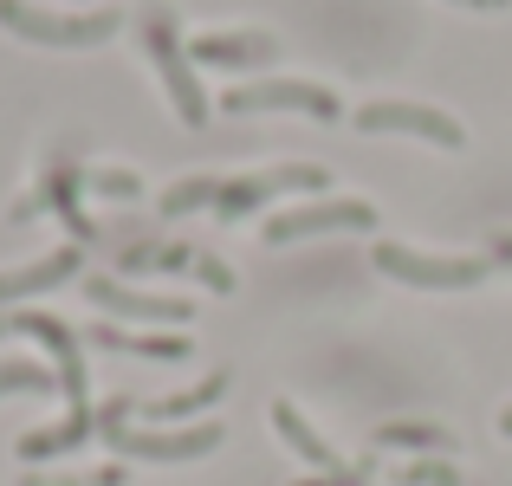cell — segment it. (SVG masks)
Wrapping results in <instances>:
<instances>
[{"label": "cell", "instance_id": "obj_25", "mask_svg": "<svg viewBox=\"0 0 512 486\" xmlns=\"http://www.w3.org/2000/svg\"><path fill=\"white\" fill-rule=\"evenodd\" d=\"M500 435H512V402H506V409H500Z\"/></svg>", "mask_w": 512, "mask_h": 486}, {"label": "cell", "instance_id": "obj_17", "mask_svg": "<svg viewBox=\"0 0 512 486\" xmlns=\"http://www.w3.org/2000/svg\"><path fill=\"white\" fill-rule=\"evenodd\" d=\"M376 448H422V454H454V435L435 422H383L376 428Z\"/></svg>", "mask_w": 512, "mask_h": 486}, {"label": "cell", "instance_id": "obj_16", "mask_svg": "<svg viewBox=\"0 0 512 486\" xmlns=\"http://www.w3.org/2000/svg\"><path fill=\"white\" fill-rule=\"evenodd\" d=\"M91 428H98V422H72V415H65V422H52V428H33V435H20V461H52V454H72Z\"/></svg>", "mask_w": 512, "mask_h": 486}, {"label": "cell", "instance_id": "obj_23", "mask_svg": "<svg viewBox=\"0 0 512 486\" xmlns=\"http://www.w3.org/2000/svg\"><path fill=\"white\" fill-rule=\"evenodd\" d=\"M448 7H480V13H500L506 0H448Z\"/></svg>", "mask_w": 512, "mask_h": 486}, {"label": "cell", "instance_id": "obj_14", "mask_svg": "<svg viewBox=\"0 0 512 486\" xmlns=\"http://www.w3.org/2000/svg\"><path fill=\"white\" fill-rule=\"evenodd\" d=\"M124 266L137 273V266H163V273H195L201 286H214V292H234V273H227L214 253H195V247H130L124 253Z\"/></svg>", "mask_w": 512, "mask_h": 486}, {"label": "cell", "instance_id": "obj_7", "mask_svg": "<svg viewBox=\"0 0 512 486\" xmlns=\"http://www.w3.org/2000/svg\"><path fill=\"white\" fill-rule=\"evenodd\" d=\"M376 227V208L370 201H299V208H279L260 221V240L266 247H292V240H312V234H370Z\"/></svg>", "mask_w": 512, "mask_h": 486}, {"label": "cell", "instance_id": "obj_2", "mask_svg": "<svg viewBox=\"0 0 512 486\" xmlns=\"http://www.w3.org/2000/svg\"><path fill=\"white\" fill-rule=\"evenodd\" d=\"M0 26L26 46H59V52H85V46H104V39L124 26L117 7H85V13H46L33 0H0Z\"/></svg>", "mask_w": 512, "mask_h": 486}, {"label": "cell", "instance_id": "obj_18", "mask_svg": "<svg viewBox=\"0 0 512 486\" xmlns=\"http://www.w3.org/2000/svg\"><path fill=\"white\" fill-rule=\"evenodd\" d=\"M214 195H221V175H182V182H169L163 188V221H182V214H195V208H214Z\"/></svg>", "mask_w": 512, "mask_h": 486}, {"label": "cell", "instance_id": "obj_11", "mask_svg": "<svg viewBox=\"0 0 512 486\" xmlns=\"http://www.w3.org/2000/svg\"><path fill=\"white\" fill-rule=\"evenodd\" d=\"M227 396V370H214V376H201L195 389H175V396H156V402H111L104 415H143L150 428H182V422H195L201 409H214V402Z\"/></svg>", "mask_w": 512, "mask_h": 486}, {"label": "cell", "instance_id": "obj_3", "mask_svg": "<svg viewBox=\"0 0 512 486\" xmlns=\"http://www.w3.org/2000/svg\"><path fill=\"white\" fill-rule=\"evenodd\" d=\"M98 435L111 454H124V461H201V454H214L227 441L221 422H182V428H130L117 422V415L98 409Z\"/></svg>", "mask_w": 512, "mask_h": 486}, {"label": "cell", "instance_id": "obj_9", "mask_svg": "<svg viewBox=\"0 0 512 486\" xmlns=\"http://www.w3.org/2000/svg\"><path fill=\"white\" fill-rule=\"evenodd\" d=\"M85 299L98 305V312H111V324H188V318H195V299H175V292H137V286L104 279V273L85 279Z\"/></svg>", "mask_w": 512, "mask_h": 486}, {"label": "cell", "instance_id": "obj_10", "mask_svg": "<svg viewBox=\"0 0 512 486\" xmlns=\"http://www.w3.org/2000/svg\"><path fill=\"white\" fill-rule=\"evenodd\" d=\"M85 273V247H52V253H39V260H26V266H7L0 273V312L7 305H20V299H39V292H59L65 279H78Z\"/></svg>", "mask_w": 512, "mask_h": 486}, {"label": "cell", "instance_id": "obj_6", "mask_svg": "<svg viewBox=\"0 0 512 486\" xmlns=\"http://www.w3.org/2000/svg\"><path fill=\"white\" fill-rule=\"evenodd\" d=\"M350 124H357L363 137H422V143H435V150H467L461 117L435 111V104H409V98L357 104V111H350Z\"/></svg>", "mask_w": 512, "mask_h": 486}, {"label": "cell", "instance_id": "obj_4", "mask_svg": "<svg viewBox=\"0 0 512 486\" xmlns=\"http://www.w3.org/2000/svg\"><path fill=\"white\" fill-rule=\"evenodd\" d=\"M376 273L396 279V286H415V292H467L487 279L493 260H474V253H415L402 240H376Z\"/></svg>", "mask_w": 512, "mask_h": 486}, {"label": "cell", "instance_id": "obj_5", "mask_svg": "<svg viewBox=\"0 0 512 486\" xmlns=\"http://www.w3.org/2000/svg\"><path fill=\"white\" fill-rule=\"evenodd\" d=\"M221 111L227 117H260V111H299L318 117V124H338L344 104L331 85H312V78H253V85H227L221 91Z\"/></svg>", "mask_w": 512, "mask_h": 486}, {"label": "cell", "instance_id": "obj_8", "mask_svg": "<svg viewBox=\"0 0 512 486\" xmlns=\"http://www.w3.org/2000/svg\"><path fill=\"white\" fill-rule=\"evenodd\" d=\"M292 188H331V175H325V169H312V162H279V169L221 175V195H214V214H221V221H240V214L266 208L273 195H292Z\"/></svg>", "mask_w": 512, "mask_h": 486}, {"label": "cell", "instance_id": "obj_20", "mask_svg": "<svg viewBox=\"0 0 512 486\" xmlns=\"http://www.w3.org/2000/svg\"><path fill=\"white\" fill-rule=\"evenodd\" d=\"M389 486H461V474L448 461H402L389 467Z\"/></svg>", "mask_w": 512, "mask_h": 486}, {"label": "cell", "instance_id": "obj_24", "mask_svg": "<svg viewBox=\"0 0 512 486\" xmlns=\"http://www.w3.org/2000/svg\"><path fill=\"white\" fill-rule=\"evenodd\" d=\"M493 266H512V234H500V247H493Z\"/></svg>", "mask_w": 512, "mask_h": 486}, {"label": "cell", "instance_id": "obj_22", "mask_svg": "<svg viewBox=\"0 0 512 486\" xmlns=\"http://www.w3.org/2000/svg\"><path fill=\"white\" fill-rule=\"evenodd\" d=\"M124 474H117V467H104V474H72V480H59V486H117Z\"/></svg>", "mask_w": 512, "mask_h": 486}, {"label": "cell", "instance_id": "obj_19", "mask_svg": "<svg viewBox=\"0 0 512 486\" xmlns=\"http://www.w3.org/2000/svg\"><path fill=\"white\" fill-rule=\"evenodd\" d=\"M13 389H26V396H46V389H59V376H52L46 363L7 357V363H0V396H13Z\"/></svg>", "mask_w": 512, "mask_h": 486}, {"label": "cell", "instance_id": "obj_13", "mask_svg": "<svg viewBox=\"0 0 512 486\" xmlns=\"http://www.w3.org/2000/svg\"><path fill=\"white\" fill-rule=\"evenodd\" d=\"M188 59L195 65H227V72H240V65H273L279 39L273 33H201V39H188Z\"/></svg>", "mask_w": 512, "mask_h": 486}, {"label": "cell", "instance_id": "obj_1", "mask_svg": "<svg viewBox=\"0 0 512 486\" xmlns=\"http://www.w3.org/2000/svg\"><path fill=\"white\" fill-rule=\"evenodd\" d=\"M137 33H143V52H150L156 78H163L175 117H182L188 130H201V124L214 117V104H208V91H201V78H195V59H188V46H182V26H175V13H169V7H143V13H137Z\"/></svg>", "mask_w": 512, "mask_h": 486}, {"label": "cell", "instance_id": "obj_21", "mask_svg": "<svg viewBox=\"0 0 512 486\" xmlns=\"http://www.w3.org/2000/svg\"><path fill=\"white\" fill-rule=\"evenodd\" d=\"M91 188H98V195H117V201H137L143 195V182L130 169H91Z\"/></svg>", "mask_w": 512, "mask_h": 486}, {"label": "cell", "instance_id": "obj_15", "mask_svg": "<svg viewBox=\"0 0 512 486\" xmlns=\"http://www.w3.org/2000/svg\"><path fill=\"white\" fill-rule=\"evenodd\" d=\"M85 344H98V350H130V357H156V363H182L188 350H195L182 331H124V324H91Z\"/></svg>", "mask_w": 512, "mask_h": 486}, {"label": "cell", "instance_id": "obj_12", "mask_svg": "<svg viewBox=\"0 0 512 486\" xmlns=\"http://www.w3.org/2000/svg\"><path fill=\"white\" fill-rule=\"evenodd\" d=\"M273 428H279V441H286V448L299 454L305 467H318L325 480H350V486H363V474H357V467H344V454L331 448V441L318 435V428L305 422V415L292 409V402H273Z\"/></svg>", "mask_w": 512, "mask_h": 486}]
</instances>
